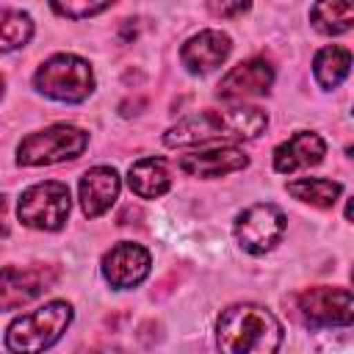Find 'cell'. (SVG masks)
<instances>
[{"label": "cell", "instance_id": "1", "mask_svg": "<svg viewBox=\"0 0 354 354\" xmlns=\"http://www.w3.org/2000/svg\"><path fill=\"white\" fill-rule=\"evenodd\" d=\"M268 124L263 108L238 105V108H207L180 119L174 127L166 130V147H194L207 141H243L257 138Z\"/></svg>", "mask_w": 354, "mask_h": 354}, {"label": "cell", "instance_id": "2", "mask_svg": "<svg viewBox=\"0 0 354 354\" xmlns=\"http://www.w3.org/2000/svg\"><path fill=\"white\" fill-rule=\"evenodd\" d=\"M216 343L230 354H271L282 343V324L260 304H232L218 315Z\"/></svg>", "mask_w": 354, "mask_h": 354}, {"label": "cell", "instance_id": "3", "mask_svg": "<svg viewBox=\"0 0 354 354\" xmlns=\"http://www.w3.org/2000/svg\"><path fill=\"white\" fill-rule=\"evenodd\" d=\"M69 321H72L69 301H47V304L11 321V326L6 332V348H11V351L50 348L66 332Z\"/></svg>", "mask_w": 354, "mask_h": 354}, {"label": "cell", "instance_id": "4", "mask_svg": "<svg viewBox=\"0 0 354 354\" xmlns=\"http://www.w3.org/2000/svg\"><path fill=\"white\" fill-rule=\"evenodd\" d=\"M33 86L50 100L83 102L94 91V72H91L88 61H83L72 53H58L36 69Z\"/></svg>", "mask_w": 354, "mask_h": 354}, {"label": "cell", "instance_id": "5", "mask_svg": "<svg viewBox=\"0 0 354 354\" xmlns=\"http://www.w3.org/2000/svg\"><path fill=\"white\" fill-rule=\"evenodd\" d=\"M88 147V133L75 124H50L25 136L17 147L19 166H53L64 160H75Z\"/></svg>", "mask_w": 354, "mask_h": 354}, {"label": "cell", "instance_id": "6", "mask_svg": "<svg viewBox=\"0 0 354 354\" xmlns=\"http://www.w3.org/2000/svg\"><path fill=\"white\" fill-rule=\"evenodd\" d=\"M69 207H72V199H69L66 183L47 180V183H36V185L22 191L17 216L30 230L53 232V230H61L66 224Z\"/></svg>", "mask_w": 354, "mask_h": 354}, {"label": "cell", "instance_id": "7", "mask_svg": "<svg viewBox=\"0 0 354 354\" xmlns=\"http://www.w3.org/2000/svg\"><path fill=\"white\" fill-rule=\"evenodd\" d=\"M296 313L310 329L321 326H351L354 304L348 288H329L315 285L296 296Z\"/></svg>", "mask_w": 354, "mask_h": 354}, {"label": "cell", "instance_id": "8", "mask_svg": "<svg viewBox=\"0 0 354 354\" xmlns=\"http://www.w3.org/2000/svg\"><path fill=\"white\" fill-rule=\"evenodd\" d=\"M285 227H288L285 213L271 202H260V205H252L243 213H238L235 238L243 252L266 254L268 249H274L279 243V238L285 235Z\"/></svg>", "mask_w": 354, "mask_h": 354}, {"label": "cell", "instance_id": "9", "mask_svg": "<svg viewBox=\"0 0 354 354\" xmlns=\"http://www.w3.org/2000/svg\"><path fill=\"white\" fill-rule=\"evenodd\" d=\"M58 282V268L50 263L3 266L0 268V313L19 310Z\"/></svg>", "mask_w": 354, "mask_h": 354}, {"label": "cell", "instance_id": "10", "mask_svg": "<svg viewBox=\"0 0 354 354\" xmlns=\"http://www.w3.org/2000/svg\"><path fill=\"white\" fill-rule=\"evenodd\" d=\"M149 266H152V257L141 243L122 241V243H116V246H111L105 252L102 277L111 282V288L127 290V288H136V285H141L147 279Z\"/></svg>", "mask_w": 354, "mask_h": 354}, {"label": "cell", "instance_id": "11", "mask_svg": "<svg viewBox=\"0 0 354 354\" xmlns=\"http://www.w3.org/2000/svg\"><path fill=\"white\" fill-rule=\"evenodd\" d=\"M271 83H274V66L266 58H246L218 80L216 97L224 102H241L246 97L266 94Z\"/></svg>", "mask_w": 354, "mask_h": 354}, {"label": "cell", "instance_id": "12", "mask_svg": "<svg viewBox=\"0 0 354 354\" xmlns=\"http://www.w3.org/2000/svg\"><path fill=\"white\" fill-rule=\"evenodd\" d=\"M230 53H232V41H230L227 33H221V30H199L196 36H191L183 44L180 61L191 75H207L216 66H221Z\"/></svg>", "mask_w": 354, "mask_h": 354}, {"label": "cell", "instance_id": "13", "mask_svg": "<svg viewBox=\"0 0 354 354\" xmlns=\"http://www.w3.org/2000/svg\"><path fill=\"white\" fill-rule=\"evenodd\" d=\"M177 166L191 177L213 180V177H224V174L246 169L249 166V155L243 149H238V147H216V149L188 152V155L180 158Z\"/></svg>", "mask_w": 354, "mask_h": 354}, {"label": "cell", "instance_id": "14", "mask_svg": "<svg viewBox=\"0 0 354 354\" xmlns=\"http://www.w3.org/2000/svg\"><path fill=\"white\" fill-rule=\"evenodd\" d=\"M119 174L113 166H94L80 177V207L88 218L102 216L119 199Z\"/></svg>", "mask_w": 354, "mask_h": 354}, {"label": "cell", "instance_id": "15", "mask_svg": "<svg viewBox=\"0 0 354 354\" xmlns=\"http://www.w3.org/2000/svg\"><path fill=\"white\" fill-rule=\"evenodd\" d=\"M324 155H326L324 138L318 133L299 130V133H293L288 141H282L274 149V169L279 174H290V171H299V169L321 163Z\"/></svg>", "mask_w": 354, "mask_h": 354}, {"label": "cell", "instance_id": "16", "mask_svg": "<svg viewBox=\"0 0 354 354\" xmlns=\"http://www.w3.org/2000/svg\"><path fill=\"white\" fill-rule=\"evenodd\" d=\"M127 185L136 196L141 199H158L171 188V174L169 163L163 158H141L130 166L127 171Z\"/></svg>", "mask_w": 354, "mask_h": 354}, {"label": "cell", "instance_id": "17", "mask_svg": "<svg viewBox=\"0 0 354 354\" xmlns=\"http://www.w3.org/2000/svg\"><path fill=\"white\" fill-rule=\"evenodd\" d=\"M354 0H315V6L310 8V19L315 25V30L326 33V36H340L348 33L354 25Z\"/></svg>", "mask_w": 354, "mask_h": 354}, {"label": "cell", "instance_id": "18", "mask_svg": "<svg viewBox=\"0 0 354 354\" xmlns=\"http://www.w3.org/2000/svg\"><path fill=\"white\" fill-rule=\"evenodd\" d=\"M351 69V50L348 47H340V44H332V47H324L318 50L315 61H313V75L318 80L321 88H337L346 75Z\"/></svg>", "mask_w": 354, "mask_h": 354}, {"label": "cell", "instance_id": "19", "mask_svg": "<svg viewBox=\"0 0 354 354\" xmlns=\"http://www.w3.org/2000/svg\"><path fill=\"white\" fill-rule=\"evenodd\" d=\"M340 191H343V185L337 180H326V177H301V180L288 183V194L313 207H332L337 202Z\"/></svg>", "mask_w": 354, "mask_h": 354}, {"label": "cell", "instance_id": "20", "mask_svg": "<svg viewBox=\"0 0 354 354\" xmlns=\"http://www.w3.org/2000/svg\"><path fill=\"white\" fill-rule=\"evenodd\" d=\"M33 36V19L30 14L19 8H6L0 6V53L19 50L30 41Z\"/></svg>", "mask_w": 354, "mask_h": 354}, {"label": "cell", "instance_id": "21", "mask_svg": "<svg viewBox=\"0 0 354 354\" xmlns=\"http://www.w3.org/2000/svg\"><path fill=\"white\" fill-rule=\"evenodd\" d=\"M116 0H50V6L61 14V17H69V19H86V17H94L100 11H105L108 6H113Z\"/></svg>", "mask_w": 354, "mask_h": 354}, {"label": "cell", "instance_id": "22", "mask_svg": "<svg viewBox=\"0 0 354 354\" xmlns=\"http://www.w3.org/2000/svg\"><path fill=\"white\" fill-rule=\"evenodd\" d=\"M205 3H207V11L221 19H232L252 6V0H205Z\"/></svg>", "mask_w": 354, "mask_h": 354}, {"label": "cell", "instance_id": "23", "mask_svg": "<svg viewBox=\"0 0 354 354\" xmlns=\"http://www.w3.org/2000/svg\"><path fill=\"white\" fill-rule=\"evenodd\" d=\"M6 205H8V202H6V196L0 194V221H3V216H6Z\"/></svg>", "mask_w": 354, "mask_h": 354}, {"label": "cell", "instance_id": "24", "mask_svg": "<svg viewBox=\"0 0 354 354\" xmlns=\"http://www.w3.org/2000/svg\"><path fill=\"white\" fill-rule=\"evenodd\" d=\"M3 88H6V77L0 75V97H3Z\"/></svg>", "mask_w": 354, "mask_h": 354}]
</instances>
